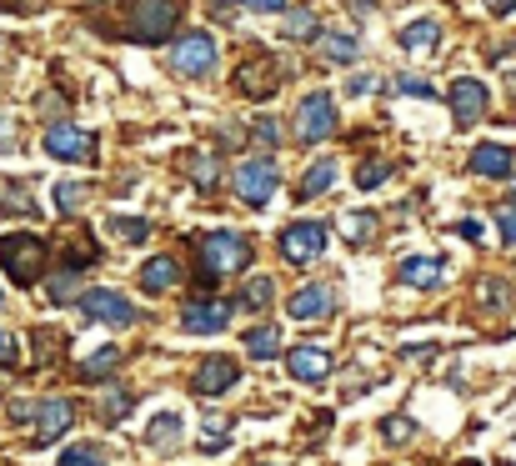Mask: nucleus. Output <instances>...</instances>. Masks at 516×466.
<instances>
[{
	"label": "nucleus",
	"instance_id": "nucleus-34",
	"mask_svg": "<svg viewBox=\"0 0 516 466\" xmlns=\"http://www.w3.org/2000/svg\"><path fill=\"white\" fill-rule=\"evenodd\" d=\"M326 61H356V36H326Z\"/></svg>",
	"mask_w": 516,
	"mask_h": 466
},
{
	"label": "nucleus",
	"instance_id": "nucleus-25",
	"mask_svg": "<svg viewBox=\"0 0 516 466\" xmlns=\"http://www.w3.org/2000/svg\"><path fill=\"white\" fill-rule=\"evenodd\" d=\"M336 181V161H316L306 176H301V201H311V196H321L326 186Z\"/></svg>",
	"mask_w": 516,
	"mask_h": 466
},
{
	"label": "nucleus",
	"instance_id": "nucleus-42",
	"mask_svg": "<svg viewBox=\"0 0 516 466\" xmlns=\"http://www.w3.org/2000/svg\"><path fill=\"white\" fill-rule=\"evenodd\" d=\"M456 236H466V241H481V221H456Z\"/></svg>",
	"mask_w": 516,
	"mask_h": 466
},
{
	"label": "nucleus",
	"instance_id": "nucleus-49",
	"mask_svg": "<svg viewBox=\"0 0 516 466\" xmlns=\"http://www.w3.org/2000/svg\"><path fill=\"white\" fill-rule=\"evenodd\" d=\"M71 6H96V0H71Z\"/></svg>",
	"mask_w": 516,
	"mask_h": 466
},
{
	"label": "nucleus",
	"instance_id": "nucleus-10",
	"mask_svg": "<svg viewBox=\"0 0 516 466\" xmlns=\"http://www.w3.org/2000/svg\"><path fill=\"white\" fill-rule=\"evenodd\" d=\"M181 326L196 331V336L226 331V326H231V301H221V296H196V301L181 306Z\"/></svg>",
	"mask_w": 516,
	"mask_h": 466
},
{
	"label": "nucleus",
	"instance_id": "nucleus-40",
	"mask_svg": "<svg viewBox=\"0 0 516 466\" xmlns=\"http://www.w3.org/2000/svg\"><path fill=\"white\" fill-rule=\"evenodd\" d=\"M501 241H506V246H516V216H511L506 206H501Z\"/></svg>",
	"mask_w": 516,
	"mask_h": 466
},
{
	"label": "nucleus",
	"instance_id": "nucleus-31",
	"mask_svg": "<svg viewBox=\"0 0 516 466\" xmlns=\"http://www.w3.org/2000/svg\"><path fill=\"white\" fill-rule=\"evenodd\" d=\"M226 436H231V421H221V416L211 411V421H206V436H201V451H206V456L226 451Z\"/></svg>",
	"mask_w": 516,
	"mask_h": 466
},
{
	"label": "nucleus",
	"instance_id": "nucleus-18",
	"mask_svg": "<svg viewBox=\"0 0 516 466\" xmlns=\"http://www.w3.org/2000/svg\"><path fill=\"white\" fill-rule=\"evenodd\" d=\"M181 436H186V416H181V411H156V416L146 421V446H151V451H176Z\"/></svg>",
	"mask_w": 516,
	"mask_h": 466
},
{
	"label": "nucleus",
	"instance_id": "nucleus-36",
	"mask_svg": "<svg viewBox=\"0 0 516 466\" xmlns=\"http://www.w3.org/2000/svg\"><path fill=\"white\" fill-rule=\"evenodd\" d=\"M126 411H131V396H126V391H111V396L101 401V421H111V426L126 421Z\"/></svg>",
	"mask_w": 516,
	"mask_h": 466
},
{
	"label": "nucleus",
	"instance_id": "nucleus-2",
	"mask_svg": "<svg viewBox=\"0 0 516 466\" xmlns=\"http://www.w3.org/2000/svg\"><path fill=\"white\" fill-rule=\"evenodd\" d=\"M46 241L41 236H26V231H11V236H0V266H6V276L16 281V286H31V281H41V271H46Z\"/></svg>",
	"mask_w": 516,
	"mask_h": 466
},
{
	"label": "nucleus",
	"instance_id": "nucleus-13",
	"mask_svg": "<svg viewBox=\"0 0 516 466\" xmlns=\"http://www.w3.org/2000/svg\"><path fill=\"white\" fill-rule=\"evenodd\" d=\"M241 381V366L231 361V356H206L196 371H191V391L196 396H221V391H231Z\"/></svg>",
	"mask_w": 516,
	"mask_h": 466
},
{
	"label": "nucleus",
	"instance_id": "nucleus-44",
	"mask_svg": "<svg viewBox=\"0 0 516 466\" xmlns=\"http://www.w3.org/2000/svg\"><path fill=\"white\" fill-rule=\"evenodd\" d=\"M371 86H376V81H371V76H356V81H351V86H346V91H351V96H366V91H371Z\"/></svg>",
	"mask_w": 516,
	"mask_h": 466
},
{
	"label": "nucleus",
	"instance_id": "nucleus-16",
	"mask_svg": "<svg viewBox=\"0 0 516 466\" xmlns=\"http://www.w3.org/2000/svg\"><path fill=\"white\" fill-rule=\"evenodd\" d=\"M331 286L326 281H311V286H301L291 301H286V316L291 321H321V316H331Z\"/></svg>",
	"mask_w": 516,
	"mask_h": 466
},
{
	"label": "nucleus",
	"instance_id": "nucleus-48",
	"mask_svg": "<svg viewBox=\"0 0 516 466\" xmlns=\"http://www.w3.org/2000/svg\"><path fill=\"white\" fill-rule=\"evenodd\" d=\"M506 211H511V216H516V186H511V191H506Z\"/></svg>",
	"mask_w": 516,
	"mask_h": 466
},
{
	"label": "nucleus",
	"instance_id": "nucleus-6",
	"mask_svg": "<svg viewBox=\"0 0 516 466\" xmlns=\"http://www.w3.org/2000/svg\"><path fill=\"white\" fill-rule=\"evenodd\" d=\"M236 91H241V96H251V101L276 96V91H281V66H276V56H266V51L246 56V61H241V71H236Z\"/></svg>",
	"mask_w": 516,
	"mask_h": 466
},
{
	"label": "nucleus",
	"instance_id": "nucleus-1",
	"mask_svg": "<svg viewBox=\"0 0 516 466\" xmlns=\"http://www.w3.org/2000/svg\"><path fill=\"white\" fill-rule=\"evenodd\" d=\"M196 256H201V286H216L221 276L246 271L251 256H256V246H251V236H241V231H211V236L196 241Z\"/></svg>",
	"mask_w": 516,
	"mask_h": 466
},
{
	"label": "nucleus",
	"instance_id": "nucleus-17",
	"mask_svg": "<svg viewBox=\"0 0 516 466\" xmlns=\"http://www.w3.org/2000/svg\"><path fill=\"white\" fill-rule=\"evenodd\" d=\"M286 366H291V376H296V381L321 386V381L331 376V351H321V346H296V351L286 356Z\"/></svg>",
	"mask_w": 516,
	"mask_h": 466
},
{
	"label": "nucleus",
	"instance_id": "nucleus-32",
	"mask_svg": "<svg viewBox=\"0 0 516 466\" xmlns=\"http://www.w3.org/2000/svg\"><path fill=\"white\" fill-rule=\"evenodd\" d=\"M186 171H191V181H196L201 191H211V186H216V166H211V156L191 151V156H186Z\"/></svg>",
	"mask_w": 516,
	"mask_h": 466
},
{
	"label": "nucleus",
	"instance_id": "nucleus-23",
	"mask_svg": "<svg viewBox=\"0 0 516 466\" xmlns=\"http://www.w3.org/2000/svg\"><path fill=\"white\" fill-rule=\"evenodd\" d=\"M246 351L261 356V361H271V356L281 351V331H276V326H251V331H246Z\"/></svg>",
	"mask_w": 516,
	"mask_h": 466
},
{
	"label": "nucleus",
	"instance_id": "nucleus-28",
	"mask_svg": "<svg viewBox=\"0 0 516 466\" xmlns=\"http://www.w3.org/2000/svg\"><path fill=\"white\" fill-rule=\"evenodd\" d=\"M381 436H386V446H406V441H416V421L411 416H386Z\"/></svg>",
	"mask_w": 516,
	"mask_h": 466
},
{
	"label": "nucleus",
	"instance_id": "nucleus-9",
	"mask_svg": "<svg viewBox=\"0 0 516 466\" xmlns=\"http://www.w3.org/2000/svg\"><path fill=\"white\" fill-rule=\"evenodd\" d=\"M81 311H86V321H106V326H131V321H136V306H131L121 291H111V286L86 291V296H81Z\"/></svg>",
	"mask_w": 516,
	"mask_h": 466
},
{
	"label": "nucleus",
	"instance_id": "nucleus-37",
	"mask_svg": "<svg viewBox=\"0 0 516 466\" xmlns=\"http://www.w3.org/2000/svg\"><path fill=\"white\" fill-rule=\"evenodd\" d=\"M81 201H86V186H66V181L56 186V206L61 211H81Z\"/></svg>",
	"mask_w": 516,
	"mask_h": 466
},
{
	"label": "nucleus",
	"instance_id": "nucleus-27",
	"mask_svg": "<svg viewBox=\"0 0 516 466\" xmlns=\"http://www.w3.org/2000/svg\"><path fill=\"white\" fill-rule=\"evenodd\" d=\"M76 286H81V276H76V266H71V271H56V276H51V286H46V301H56V306H66V301L76 296Z\"/></svg>",
	"mask_w": 516,
	"mask_h": 466
},
{
	"label": "nucleus",
	"instance_id": "nucleus-45",
	"mask_svg": "<svg viewBox=\"0 0 516 466\" xmlns=\"http://www.w3.org/2000/svg\"><path fill=\"white\" fill-rule=\"evenodd\" d=\"M246 6H251V11H281L286 0H246Z\"/></svg>",
	"mask_w": 516,
	"mask_h": 466
},
{
	"label": "nucleus",
	"instance_id": "nucleus-15",
	"mask_svg": "<svg viewBox=\"0 0 516 466\" xmlns=\"http://www.w3.org/2000/svg\"><path fill=\"white\" fill-rule=\"evenodd\" d=\"M396 281L411 286V291H436V286L446 281V261H441V256H406V261L396 266Z\"/></svg>",
	"mask_w": 516,
	"mask_h": 466
},
{
	"label": "nucleus",
	"instance_id": "nucleus-20",
	"mask_svg": "<svg viewBox=\"0 0 516 466\" xmlns=\"http://www.w3.org/2000/svg\"><path fill=\"white\" fill-rule=\"evenodd\" d=\"M471 171H476V176H511V151L496 146V141H481V146L471 151Z\"/></svg>",
	"mask_w": 516,
	"mask_h": 466
},
{
	"label": "nucleus",
	"instance_id": "nucleus-38",
	"mask_svg": "<svg viewBox=\"0 0 516 466\" xmlns=\"http://www.w3.org/2000/svg\"><path fill=\"white\" fill-rule=\"evenodd\" d=\"M401 91H406V96H426V101H436V86L421 81V76H401Z\"/></svg>",
	"mask_w": 516,
	"mask_h": 466
},
{
	"label": "nucleus",
	"instance_id": "nucleus-12",
	"mask_svg": "<svg viewBox=\"0 0 516 466\" xmlns=\"http://www.w3.org/2000/svg\"><path fill=\"white\" fill-rule=\"evenodd\" d=\"M31 416H36V446H51L56 436H66V431H71V421H76V401L51 396V401H36V406H31Z\"/></svg>",
	"mask_w": 516,
	"mask_h": 466
},
{
	"label": "nucleus",
	"instance_id": "nucleus-21",
	"mask_svg": "<svg viewBox=\"0 0 516 466\" xmlns=\"http://www.w3.org/2000/svg\"><path fill=\"white\" fill-rule=\"evenodd\" d=\"M116 366H121V351H116V346H101V351H91V356L76 366V376H81V381H106Z\"/></svg>",
	"mask_w": 516,
	"mask_h": 466
},
{
	"label": "nucleus",
	"instance_id": "nucleus-19",
	"mask_svg": "<svg viewBox=\"0 0 516 466\" xmlns=\"http://www.w3.org/2000/svg\"><path fill=\"white\" fill-rule=\"evenodd\" d=\"M141 286H146V291H171V286H181V261H176V256H151V261L141 266Z\"/></svg>",
	"mask_w": 516,
	"mask_h": 466
},
{
	"label": "nucleus",
	"instance_id": "nucleus-11",
	"mask_svg": "<svg viewBox=\"0 0 516 466\" xmlns=\"http://www.w3.org/2000/svg\"><path fill=\"white\" fill-rule=\"evenodd\" d=\"M46 151H51L56 161H81V166H91V161H96V136L81 131V126H51V131H46Z\"/></svg>",
	"mask_w": 516,
	"mask_h": 466
},
{
	"label": "nucleus",
	"instance_id": "nucleus-41",
	"mask_svg": "<svg viewBox=\"0 0 516 466\" xmlns=\"http://www.w3.org/2000/svg\"><path fill=\"white\" fill-rule=\"evenodd\" d=\"M256 141L276 146V121H271V116H266V121H256Z\"/></svg>",
	"mask_w": 516,
	"mask_h": 466
},
{
	"label": "nucleus",
	"instance_id": "nucleus-8",
	"mask_svg": "<svg viewBox=\"0 0 516 466\" xmlns=\"http://www.w3.org/2000/svg\"><path fill=\"white\" fill-rule=\"evenodd\" d=\"M321 251H326V226H321V221H291V226L281 231V256H286L291 266H311Z\"/></svg>",
	"mask_w": 516,
	"mask_h": 466
},
{
	"label": "nucleus",
	"instance_id": "nucleus-29",
	"mask_svg": "<svg viewBox=\"0 0 516 466\" xmlns=\"http://www.w3.org/2000/svg\"><path fill=\"white\" fill-rule=\"evenodd\" d=\"M316 31H321L316 11H291V16H286V36H291V41H311Z\"/></svg>",
	"mask_w": 516,
	"mask_h": 466
},
{
	"label": "nucleus",
	"instance_id": "nucleus-50",
	"mask_svg": "<svg viewBox=\"0 0 516 466\" xmlns=\"http://www.w3.org/2000/svg\"><path fill=\"white\" fill-rule=\"evenodd\" d=\"M456 466H481V461H456Z\"/></svg>",
	"mask_w": 516,
	"mask_h": 466
},
{
	"label": "nucleus",
	"instance_id": "nucleus-47",
	"mask_svg": "<svg viewBox=\"0 0 516 466\" xmlns=\"http://www.w3.org/2000/svg\"><path fill=\"white\" fill-rule=\"evenodd\" d=\"M51 0H16V11H46Z\"/></svg>",
	"mask_w": 516,
	"mask_h": 466
},
{
	"label": "nucleus",
	"instance_id": "nucleus-33",
	"mask_svg": "<svg viewBox=\"0 0 516 466\" xmlns=\"http://www.w3.org/2000/svg\"><path fill=\"white\" fill-rule=\"evenodd\" d=\"M271 276H256V281H246V291H241V306H251V311H261V306H271Z\"/></svg>",
	"mask_w": 516,
	"mask_h": 466
},
{
	"label": "nucleus",
	"instance_id": "nucleus-3",
	"mask_svg": "<svg viewBox=\"0 0 516 466\" xmlns=\"http://www.w3.org/2000/svg\"><path fill=\"white\" fill-rule=\"evenodd\" d=\"M176 26H181V6H176V0H136L131 21H126V36L146 41V46H161V41H171Z\"/></svg>",
	"mask_w": 516,
	"mask_h": 466
},
{
	"label": "nucleus",
	"instance_id": "nucleus-35",
	"mask_svg": "<svg viewBox=\"0 0 516 466\" xmlns=\"http://www.w3.org/2000/svg\"><path fill=\"white\" fill-rule=\"evenodd\" d=\"M386 176H391V166H386V161H366V166L356 171V186H361V191H376Z\"/></svg>",
	"mask_w": 516,
	"mask_h": 466
},
{
	"label": "nucleus",
	"instance_id": "nucleus-7",
	"mask_svg": "<svg viewBox=\"0 0 516 466\" xmlns=\"http://www.w3.org/2000/svg\"><path fill=\"white\" fill-rule=\"evenodd\" d=\"M216 66V41L206 31H186L176 46H171V71L176 76H206Z\"/></svg>",
	"mask_w": 516,
	"mask_h": 466
},
{
	"label": "nucleus",
	"instance_id": "nucleus-14",
	"mask_svg": "<svg viewBox=\"0 0 516 466\" xmlns=\"http://www.w3.org/2000/svg\"><path fill=\"white\" fill-rule=\"evenodd\" d=\"M451 116H456V126H476L486 116V86L471 76L451 81Z\"/></svg>",
	"mask_w": 516,
	"mask_h": 466
},
{
	"label": "nucleus",
	"instance_id": "nucleus-24",
	"mask_svg": "<svg viewBox=\"0 0 516 466\" xmlns=\"http://www.w3.org/2000/svg\"><path fill=\"white\" fill-rule=\"evenodd\" d=\"M61 466H111V456H106V446L81 441V446H66V451H61Z\"/></svg>",
	"mask_w": 516,
	"mask_h": 466
},
{
	"label": "nucleus",
	"instance_id": "nucleus-5",
	"mask_svg": "<svg viewBox=\"0 0 516 466\" xmlns=\"http://www.w3.org/2000/svg\"><path fill=\"white\" fill-rule=\"evenodd\" d=\"M276 186H281V171H276L271 156H256V161H241V166H236V196H241L246 206H266V201L276 196Z\"/></svg>",
	"mask_w": 516,
	"mask_h": 466
},
{
	"label": "nucleus",
	"instance_id": "nucleus-43",
	"mask_svg": "<svg viewBox=\"0 0 516 466\" xmlns=\"http://www.w3.org/2000/svg\"><path fill=\"white\" fill-rule=\"evenodd\" d=\"M486 11H491V16H511L516 0H486Z\"/></svg>",
	"mask_w": 516,
	"mask_h": 466
},
{
	"label": "nucleus",
	"instance_id": "nucleus-4",
	"mask_svg": "<svg viewBox=\"0 0 516 466\" xmlns=\"http://www.w3.org/2000/svg\"><path fill=\"white\" fill-rule=\"evenodd\" d=\"M296 136H301V146H321V141L336 136V101H331L326 91H316V96L301 101V111H296Z\"/></svg>",
	"mask_w": 516,
	"mask_h": 466
},
{
	"label": "nucleus",
	"instance_id": "nucleus-39",
	"mask_svg": "<svg viewBox=\"0 0 516 466\" xmlns=\"http://www.w3.org/2000/svg\"><path fill=\"white\" fill-rule=\"evenodd\" d=\"M0 366H16V341L6 336V326H0Z\"/></svg>",
	"mask_w": 516,
	"mask_h": 466
},
{
	"label": "nucleus",
	"instance_id": "nucleus-26",
	"mask_svg": "<svg viewBox=\"0 0 516 466\" xmlns=\"http://www.w3.org/2000/svg\"><path fill=\"white\" fill-rule=\"evenodd\" d=\"M371 236H376V216H371V211L346 216V241H351V246H371Z\"/></svg>",
	"mask_w": 516,
	"mask_h": 466
},
{
	"label": "nucleus",
	"instance_id": "nucleus-30",
	"mask_svg": "<svg viewBox=\"0 0 516 466\" xmlns=\"http://www.w3.org/2000/svg\"><path fill=\"white\" fill-rule=\"evenodd\" d=\"M106 231H111V236H121V241H146V236H151V221H131V216H111V221H106Z\"/></svg>",
	"mask_w": 516,
	"mask_h": 466
},
{
	"label": "nucleus",
	"instance_id": "nucleus-22",
	"mask_svg": "<svg viewBox=\"0 0 516 466\" xmlns=\"http://www.w3.org/2000/svg\"><path fill=\"white\" fill-rule=\"evenodd\" d=\"M396 41H401V51H436V41H441V26H436V21H411V26H406Z\"/></svg>",
	"mask_w": 516,
	"mask_h": 466
},
{
	"label": "nucleus",
	"instance_id": "nucleus-46",
	"mask_svg": "<svg viewBox=\"0 0 516 466\" xmlns=\"http://www.w3.org/2000/svg\"><path fill=\"white\" fill-rule=\"evenodd\" d=\"M11 141H16V131H11V121H6V116H0V151H6Z\"/></svg>",
	"mask_w": 516,
	"mask_h": 466
}]
</instances>
